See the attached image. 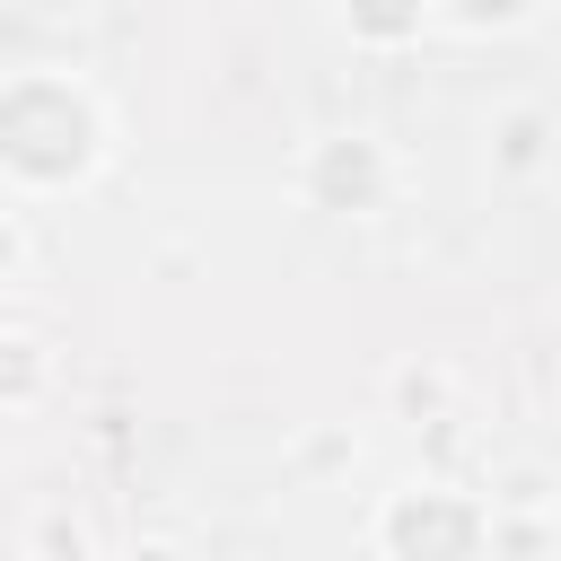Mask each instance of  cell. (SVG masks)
<instances>
[{"label": "cell", "mask_w": 561, "mask_h": 561, "mask_svg": "<svg viewBox=\"0 0 561 561\" xmlns=\"http://www.w3.org/2000/svg\"><path fill=\"white\" fill-rule=\"evenodd\" d=\"M316 184H324V193H342V184H351V193H377V149H368V140H351V149L333 140V149L316 158Z\"/></svg>", "instance_id": "cell-3"}, {"label": "cell", "mask_w": 561, "mask_h": 561, "mask_svg": "<svg viewBox=\"0 0 561 561\" xmlns=\"http://www.w3.org/2000/svg\"><path fill=\"white\" fill-rule=\"evenodd\" d=\"M386 552L394 561H473V508L447 491H403L386 508Z\"/></svg>", "instance_id": "cell-2"}, {"label": "cell", "mask_w": 561, "mask_h": 561, "mask_svg": "<svg viewBox=\"0 0 561 561\" xmlns=\"http://www.w3.org/2000/svg\"><path fill=\"white\" fill-rule=\"evenodd\" d=\"M0 158L18 184H79L105 158V114L79 79L26 70L0 88Z\"/></svg>", "instance_id": "cell-1"}]
</instances>
